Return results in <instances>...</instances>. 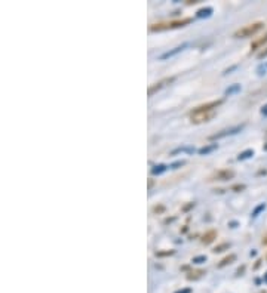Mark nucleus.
I'll return each mask as SVG.
<instances>
[{
	"instance_id": "obj_1",
	"label": "nucleus",
	"mask_w": 267,
	"mask_h": 293,
	"mask_svg": "<svg viewBox=\"0 0 267 293\" xmlns=\"http://www.w3.org/2000/svg\"><path fill=\"white\" fill-rule=\"evenodd\" d=\"M192 22V18H183V19H175V21H169V22H159V24H152L149 27L150 31H165V30H174L184 27L187 24Z\"/></svg>"
},
{
	"instance_id": "obj_2",
	"label": "nucleus",
	"mask_w": 267,
	"mask_h": 293,
	"mask_svg": "<svg viewBox=\"0 0 267 293\" xmlns=\"http://www.w3.org/2000/svg\"><path fill=\"white\" fill-rule=\"evenodd\" d=\"M264 27V22H254V24H249V25H245L244 28H239L236 33H234V37L238 39H245V37H251V36L257 35L261 28Z\"/></svg>"
},
{
	"instance_id": "obj_3",
	"label": "nucleus",
	"mask_w": 267,
	"mask_h": 293,
	"mask_svg": "<svg viewBox=\"0 0 267 293\" xmlns=\"http://www.w3.org/2000/svg\"><path fill=\"white\" fill-rule=\"evenodd\" d=\"M223 104L221 100H217V101H211V103L202 104V105H197L196 108H193V111L190 114H200V113H211L214 111L217 107H220Z\"/></svg>"
},
{
	"instance_id": "obj_4",
	"label": "nucleus",
	"mask_w": 267,
	"mask_h": 293,
	"mask_svg": "<svg viewBox=\"0 0 267 293\" xmlns=\"http://www.w3.org/2000/svg\"><path fill=\"white\" fill-rule=\"evenodd\" d=\"M233 176H234V172L231 169H221V171L214 172L208 181H229V179H233Z\"/></svg>"
},
{
	"instance_id": "obj_5",
	"label": "nucleus",
	"mask_w": 267,
	"mask_h": 293,
	"mask_svg": "<svg viewBox=\"0 0 267 293\" xmlns=\"http://www.w3.org/2000/svg\"><path fill=\"white\" fill-rule=\"evenodd\" d=\"M175 80V77H166V79H162L160 82H158V83H155V85H152V86L149 87V96H152L155 92H158V90H160L162 87H165L166 85H169V83H172Z\"/></svg>"
},
{
	"instance_id": "obj_6",
	"label": "nucleus",
	"mask_w": 267,
	"mask_h": 293,
	"mask_svg": "<svg viewBox=\"0 0 267 293\" xmlns=\"http://www.w3.org/2000/svg\"><path fill=\"white\" fill-rule=\"evenodd\" d=\"M242 129H244V124H241V126H234V127H230V129H224V131H221V132H218V134L213 135L211 139H220L224 138V137H229V135H234V134L241 132Z\"/></svg>"
},
{
	"instance_id": "obj_7",
	"label": "nucleus",
	"mask_w": 267,
	"mask_h": 293,
	"mask_svg": "<svg viewBox=\"0 0 267 293\" xmlns=\"http://www.w3.org/2000/svg\"><path fill=\"white\" fill-rule=\"evenodd\" d=\"M214 111L211 113H200V114H190V120L195 124H199V123H205V121H210L214 117Z\"/></svg>"
},
{
	"instance_id": "obj_8",
	"label": "nucleus",
	"mask_w": 267,
	"mask_h": 293,
	"mask_svg": "<svg viewBox=\"0 0 267 293\" xmlns=\"http://www.w3.org/2000/svg\"><path fill=\"white\" fill-rule=\"evenodd\" d=\"M187 48V43H183V45H180V46H177V48H174L172 51H168L165 52L162 56H160V59H168V58H172V56H175V55H178L180 52H183L184 49Z\"/></svg>"
},
{
	"instance_id": "obj_9",
	"label": "nucleus",
	"mask_w": 267,
	"mask_h": 293,
	"mask_svg": "<svg viewBox=\"0 0 267 293\" xmlns=\"http://www.w3.org/2000/svg\"><path fill=\"white\" fill-rule=\"evenodd\" d=\"M215 239H217V231L211 230V231H208V233H205V234L202 236V243H203V244H211Z\"/></svg>"
},
{
	"instance_id": "obj_10",
	"label": "nucleus",
	"mask_w": 267,
	"mask_h": 293,
	"mask_svg": "<svg viewBox=\"0 0 267 293\" xmlns=\"http://www.w3.org/2000/svg\"><path fill=\"white\" fill-rule=\"evenodd\" d=\"M218 148V144H210V145H205V147H202V148H199V154L200 155H208L211 154L213 151H215Z\"/></svg>"
},
{
	"instance_id": "obj_11",
	"label": "nucleus",
	"mask_w": 267,
	"mask_h": 293,
	"mask_svg": "<svg viewBox=\"0 0 267 293\" xmlns=\"http://www.w3.org/2000/svg\"><path fill=\"white\" fill-rule=\"evenodd\" d=\"M213 8H210V6H206V8H202V9H199L197 12H196V17L197 18H210L213 15Z\"/></svg>"
},
{
	"instance_id": "obj_12",
	"label": "nucleus",
	"mask_w": 267,
	"mask_h": 293,
	"mask_svg": "<svg viewBox=\"0 0 267 293\" xmlns=\"http://www.w3.org/2000/svg\"><path fill=\"white\" fill-rule=\"evenodd\" d=\"M168 171V166L166 165H156V166H153L152 168V175H162V173H165Z\"/></svg>"
},
{
	"instance_id": "obj_13",
	"label": "nucleus",
	"mask_w": 267,
	"mask_h": 293,
	"mask_svg": "<svg viewBox=\"0 0 267 293\" xmlns=\"http://www.w3.org/2000/svg\"><path fill=\"white\" fill-rule=\"evenodd\" d=\"M266 42H267V33H266V35H264V36H263L261 39H258V40H255V42H254V43L251 45V49H252V51H255V49H258L260 46H263V45H264Z\"/></svg>"
},
{
	"instance_id": "obj_14",
	"label": "nucleus",
	"mask_w": 267,
	"mask_h": 293,
	"mask_svg": "<svg viewBox=\"0 0 267 293\" xmlns=\"http://www.w3.org/2000/svg\"><path fill=\"white\" fill-rule=\"evenodd\" d=\"M238 92H241V85L239 83H234V85H231L226 89V95L227 96H231V95H234V93H238Z\"/></svg>"
},
{
	"instance_id": "obj_15",
	"label": "nucleus",
	"mask_w": 267,
	"mask_h": 293,
	"mask_svg": "<svg viewBox=\"0 0 267 293\" xmlns=\"http://www.w3.org/2000/svg\"><path fill=\"white\" fill-rule=\"evenodd\" d=\"M234 259H236V255H233V253H231V255H229V256H226V258L223 259V261H221V262L218 264V268H223V267L229 265V264H231V262H233Z\"/></svg>"
},
{
	"instance_id": "obj_16",
	"label": "nucleus",
	"mask_w": 267,
	"mask_h": 293,
	"mask_svg": "<svg viewBox=\"0 0 267 293\" xmlns=\"http://www.w3.org/2000/svg\"><path fill=\"white\" fill-rule=\"evenodd\" d=\"M177 153H189V154H192V153H195V148H192V147H180V148L172 151V154H177Z\"/></svg>"
},
{
	"instance_id": "obj_17",
	"label": "nucleus",
	"mask_w": 267,
	"mask_h": 293,
	"mask_svg": "<svg viewBox=\"0 0 267 293\" xmlns=\"http://www.w3.org/2000/svg\"><path fill=\"white\" fill-rule=\"evenodd\" d=\"M252 155H254V150H245L238 155V160H247V158H251Z\"/></svg>"
},
{
	"instance_id": "obj_18",
	"label": "nucleus",
	"mask_w": 267,
	"mask_h": 293,
	"mask_svg": "<svg viewBox=\"0 0 267 293\" xmlns=\"http://www.w3.org/2000/svg\"><path fill=\"white\" fill-rule=\"evenodd\" d=\"M266 209V203H261V205H258V206L255 207L254 210H252V218H257L263 210Z\"/></svg>"
},
{
	"instance_id": "obj_19",
	"label": "nucleus",
	"mask_w": 267,
	"mask_h": 293,
	"mask_svg": "<svg viewBox=\"0 0 267 293\" xmlns=\"http://www.w3.org/2000/svg\"><path fill=\"white\" fill-rule=\"evenodd\" d=\"M229 247H230V243H223V244H218L213 252L214 253H220V252H223V250H226V249H229Z\"/></svg>"
},
{
	"instance_id": "obj_20",
	"label": "nucleus",
	"mask_w": 267,
	"mask_h": 293,
	"mask_svg": "<svg viewBox=\"0 0 267 293\" xmlns=\"http://www.w3.org/2000/svg\"><path fill=\"white\" fill-rule=\"evenodd\" d=\"M202 274H205V271H193V273H190L189 276H187V278L189 280H193V278H199V277H202Z\"/></svg>"
},
{
	"instance_id": "obj_21",
	"label": "nucleus",
	"mask_w": 267,
	"mask_h": 293,
	"mask_svg": "<svg viewBox=\"0 0 267 293\" xmlns=\"http://www.w3.org/2000/svg\"><path fill=\"white\" fill-rule=\"evenodd\" d=\"M192 262L193 264H203V262H206V256H195V258L192 259Z\"/></svg>"
},
{
	"instance_id": "obj_22",
	"label": "nucleus",
	"mask_w": 267,
	"mask_h": 293,
	"mask_svg": "<svg viewBox=\"0 0 267 293\" xmlns=\"http://www.w3.org/2000/svg\"><path fill=\"white\" fill-rule=\"evenodd\" d=\"M230 190L231 191H236V192H239V191L245 190V185H244V184H238V185H233Z\"/></svg>"
},
{
	"instance_id": "obj_23",
	"label": "nucleus",
	"mask_w": 267,
	"mask_h": 293,
	"mask_svg": "<svg viewBox=\"0 0 267 293\" xmlns=\"http://www.w3.org/2000/svg\"><path fill=\"white\" fill-rule=\"evenodd\" d=\"M184 163H186L184 160H180V161H175V163H172V165H171V169H178V168H180V166H183Z\"/></svg>"
},
{
	"instance_id": "obj_24",
	"label": "nucleus",
	"mask_w": 267,
	"mask_h": 293,
	"mask_svg": "<svg viewBox=\"0 0 267 293\" xmlns=\"http://www.w3.org/2000/svg\"><path fill=\"white\" fill-rule=\"evenodd\" d=\"M174 250H168V252H156L158 256H168V255H172Z\"/></svg>"
},
{
	"instance_id": "obj_25",
	"label": "nucleus",
	"mask_w": 267,
	"mask_h": 293,
	"mask_svg": "<svg viewBox=\"0 0 267 293\" xmlns=\"http://www.w3.org/2000/svg\"><path fill=\"white\" fill-rule=\"evenodd\" d=\"M163 210H165V207L163 206H155L153 207V212H155V213H162Z\"/></svg>"
},
{
	"instance_id": "obj_26",
	"label": "nucleus",
	"mask_w": 267,
	"mask_h": 293,
	"mask_svg": "<svg viewBox=\"0 0 267 293\" xmlns=\"http://www.w3.org/2000/svg\"><path fill=\"white\" fill-rule=\"evenodd\" d=\"M266 69H267V66L266 67H264V66H260V67H258V74H260V76L266 74Z\"/></svg>"
},
{
	"instance_id": "obj_27",
	"label": "nucleus",
	"mask_w": 267,
	"mask_h": 293,
	"mask_svg": "<svg viewBox=\"0 0 267 293\" xmlns=\"http://www.w3.org/2000/svg\"><path fill=\"white\" fill-rule=\"evenodd\" d=\"M266 56H267V49L266 51H263L258 53V58H266Z\"/></svg>"
},
{
	"instance_id": "obj_28",
	"label": "nucleus",
	"mask_w": 267,
	"mask_h": 293,
	"mask_svg": "<svg viewBox=\"0 0 267 293\" xmlns=\"http://www.w3.org/2000/svg\"><path fill=\"white\" fill-rule=\"evenodd\" d=\"M175 293H192V289H183V290H178Z\"/></svg>"
},
{
	"instance_id": "obj_29",
	"label": "nucleus",
	"mask_w": 267,
	"mask_h": 293,
	"mask_svg": "<svg viewBox=\"0 0 267 293\" xmlns=\"http://www.w3.org/2000/svg\"><path fill=\"white\" fill-rule=\"evenodd\" d=\"M261 114L267 116V105H264V107H263V110H261Z\"/></svg>"
},
{
	"instance_id": "obj_30",
	"label": "nucleus",
	"mask_w": 267,
	"mask_h": 293,
	"mask_svg": "<svg viewBox=\"0 0 267 293\" xmlns=\"http://www.w3.org/2000/svg\"><path fill=\"white\" fill-rule=\"evenodd\" d=\"M153 187V179H149V188H152Z\"/></svg>"
},
{
	"instance_id": "obj_31",
	"label": "nucleus",
	"mask_w": 267,
	"mask_h": 293,
	"mask_svg": "<svg viewBox=\"0 0 267 293\" xmlns=\"http://www.w3.org/2000/svg\"><path fill=\"white\" fill-rule=\"evenodd\" d=\"M264 281H266V283H267V273H266V274H264Z\"/></svg>"
}]
</instances>
